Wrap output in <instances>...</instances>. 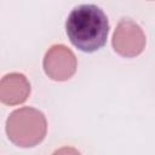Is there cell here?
I'll list each match as a JSON object with an SVG mask.
<instances>
[{
	"label": "cell",
	"mask_w": 155,
	"mask_h": 155,
	"mask_svg": "<svg viewBox=\"0 0 155 155\" xmlns=\"http://www.w3.org/2000/svg\"><path fill=\"white\" fill-rule=\"evenodd\" d=\"M145 42L143 29L131 18H122L119 22L111 39L114 51L126 58L139 56L145 47Z\"/></svg>",
	"instance_id": "cell-3"
},
{
	"label": "cell",
	"mask_w": 155,
	"mask_h": 155,
	"mask_svg": "<svg viewBox=\"0 0 155 155\" xmlns=\"http://www.w3.org/2000/svg\"><path fill=\"white\" fill-rule=\"evenodd\" d=\"M30 94V82L21 73H10L0 81V101L6 105L24 103Z\"/></svg>",
	"instance_id": "cell-5"
},
{
	"label": "cell",
	"mask_w": 155,
	"mask_h": 155,
	"mask_svg": "<svg viewBox=\"0 0 155 155\" xmlns=\"http://www.w3.org/2000/svg\"><path fill=\"white\" fill-rule=\"evenodd\" d=\"M46 75L54 81H67L76 71L78 61L70 48L64 45L51 46L42 62Z\"/></svg>",
	"instance_id": "cell-4"
},
{
	"label": "cell",
	"mask_w": 155,
	"mask_h": 155,
	"mask_svg": "<svg viewBox=\"0 0 155 155\" xmlns=\"http://www.w3.org/2000/svg\"><path fill=\"white\" fill-rule=\"evenodd\" d=\"M47 132L45 115L31 107L13 110L6 120L8 139L17 147L31 148L41 143Z\"/></svg>",
	"instance_id": "cell-2"
},
{
	"label": "cell",
	"mask_w": 155,
	"mask_h": 155,
	"mask_svg": "<svg viewBox=\"0 0 155 155\" xmlns=\"http://www.w3.org/2000/svg\"><path fill=\"white\" fill-rule=\"evenodd\" d=\"M65 31L68 39L78 50L87 53L96 52L107 44L108 17L97 5H79L68 15Z\"/></svg>",
	"instance_id": "cell-1"
},
{
	"label": "cell",
	"mask_w": 155,
	"mask_h": 155,
	"mask_svg": "<svg viewBox=\"0 0 155 155\" xmlns=\"http://www.w3.org/2000/svg\"><path fill=\"white\" fill-rule=\"evenodd\" d=\"M52 155H81L80 151L73 147H62L57 149Z\"/></svg>",
	"instance_id": "cell-6"
}]
</instances>
